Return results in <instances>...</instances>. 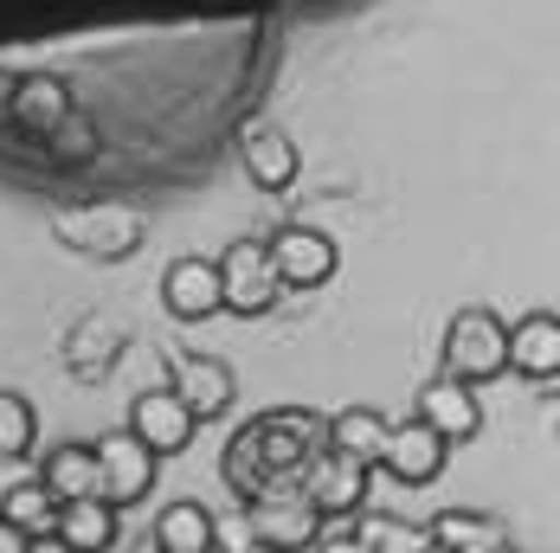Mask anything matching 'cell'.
<instances>
[{
  "label": "cell",
  "mask_w": 560,
  "mask_h": 553,
  "mask_svg": "<svg viewBox=\"0 0 560 553\" xmlns=\"http://www.w3.org/2000/svg\"><path fill=\"white\" fill-rule=\"evenodd\" d=\"M129 432L149 444L155 457H180V450L194 444V432H200V419H194L168 387H155V392H142V399L129 405Z\"/></svg>",
  "instance_id": "obj_12"
},
{
  "label": "cell",
  "mask_w": 560,
  "mask_h": 553,
  "mask_svg": "<svg viewBox=\"0 0 560 553\" xmlns=\"http://www.w3.org/2000/svg\"><path fill=\"white\" fill-rule=\"evenodd\" d=\"M122 341H129V334L116 329L110 316L91 309V316H78L71 334H65V367H71L84 387H97V380H110V367L122 361Z\"/></svg>",
  "instance_id": "obj_16"
},
{
  "label": "cell",
  "mask_w": 560,
  "mask_h": 553,
  "mask_svg": "<svg viewBox=\"0 0 560 553\" xmlns=\"http://www.w3.org/2000/svg\"><path fill=\"white\" fill-rule=\"evenodd\" d=\"M238 515H245V534H252V548L258 553H310L316 548V534H323V515L296 496V483H290V490H265V496H252Z\"/></svg>",
  "instance_id": "obj_3"
},
{
  "label": "cell",
  "mask_w": 560,
  "mask_h": 553,
  "mask_svg": "<svg viewBox=\"0 0 560 553\" xmlns=\"http://www.w3.org/2000/svg\"><path fill=\"white\" fill-rule=\"evenodd\" d=\"M122 508H110L104 496H78V502H58V521H52V541L65 553H110L116 548V521Z\"/></svg>",
  "instance_id": "obj_18"
},
{
  "label": "cell",
  "mask_w": 560,
  "mask_h": 553,
  "mask_svg": "<svg viewBox=\"0 0 560 553\" xmlns=\"http://www.w3.org/2000/svg\"><path fill=\"white\" fill-rule=\"evenodd\" d=\"M238 162H245V174H252V187H265V193L296 187V174H303L296 142H290L283 129H271V122H252V129L238 136Z\"/></svg>",
  "instance_id": "obj_17"
},
{
  "label": "cell",
  "mask_w": 560,
  "mask_h": 553,
  "mask_svg": "<svg viewBox=\"0 0 560 553\" xmlns=\"http://www.w3.org/2000/svg\"><path fill=\"white\" fill-rule=\"evenodd\" d=\"M310 553H368V548H361L354 534H316V548Z\"/></svg>",
  "instance_id": "obj_25"
},
{
  "label": "cell",
  "mask_w": 560,
  "mask_h": 553,
  "mask_svg": "<svg viewBox=\"0 0 560 553\" xmlns=\"http://www.w3.org/2000/svg\"><path fill=\"white\" fill-rule=\"evenodd\" d=\"M33 438H39V412H33V399L0 392V463H26V457H33Z\"/></svg>",
  "instance_id": "obj_24"
},
{
  "label": "cell",
  "mask_w": 560,
  "mask_h": 553,
  "mask_svg": "<svg viewBox=\"0 0 560 553\" xmlns=\"http://www.w3.org/2000/svg\"><path fill=\"white\" fill-rule=\"evenodd\" d=\"M419 419L439 432L445 444H464L483 432V399H477V387H464V380H425L419 387Z\"/></svg>",
  "instance_id": "obj_14"
},
{
  "label": "cell",
  "mask_w": 560,
  "mask_h": 553,
  "mask_svg": "<svg viewBox=\"0 0 560 553\" xmlns=\"http://www.w3.org/2000/svg\"><path fill=\"white\" fill-rule=\"evenodd\" d=\"M361 521L348 528L368 553H419L425 548V521H406V515H387V508H354Z\"/></svg>",
  "instance_id": "obj_23"
},
{
  "label": "cell",
  "mask_w": 560,
  "mask_h": 553,
  "mask_svg": "<svg viewBox=\"0 0 560 553\" xmlns=\"http://www.w3.org/2000/svg\"><path fill=\"white\" fill-rule=\"evenodd\" d=\"M91 457H97V496L110 502V508H129V502H142L155 490V450L136 438L129 425L104 432V438L91 444Z\"/></svg>",
  "instance_id": "obj_6"
},
{
  "label": "cell",
  "mask_w": 560,
  "mask_h": 553,
  "mask_svg": "<svg viewBox=\"0 0 560 553\" xmlns=\"http://www.w3.org/2000/svg\"><path fill=\"white\" fill-rule=\"evenodd\" d=\"M445 450L451 444L425 425V419H406V425H393L387 432V450H381V470H387L393 483H406V490H419V483H432L439 470H445Z\"/></svg>",
  "instance_id": "obj_11"
},
{
  "label": "cell",
  "mask_w": 560,
  "mask_h": 553,
  "mask_svg": "<svg viewBox=\"0 0 560 553\" xmlns=\"http://www.w3.org/2000/svg\"><path fill=\"white\" fill-rule=\"evenodd\" d=\"M368 463H354V457H341V450H316L303 470H296V496L310 502L323 521H341V515H354V508H368Z\"/></svg>",
  "instance_id": "obj_5"
},
{
  "label": "cell",
  "mask_w": 560,
  "mask_h": 553,
  "mask_svg": "<svg viewBox=\"0 0 560 553\" xmlns=\"http://www.w3.org/2000/svg\"><path fill=\"white\" fill-rule=\"evenodd\" d=\"M387 419L374 412V405H348V412H336L329 419V450H341V457H354V463H381V450H387Z\"/></svg>",
  "instance_id": "obj_20"
},
{
  "label": "cell",
  "mask_w": 560,
  "mask_h": 553,
  "mask_svg": "<svg viewBox=\"0 0 560 553\" xmlns=\"http://www.w3.org/2000/svg\"><path fill=\"white\" fill-rule=\"evenodd\" d=\"M52 238L91 264H122L129 251H142L149 220L129 207H78V213H52Z\"/></svg>",
  "instance_id": "obj_2"
},
{
  "label": "cell",
  "mask_w": 560,
  "mask_h": 553,
  "mask_svg": "<svg viewBox=\"0 0 560 553\" xmlns=\"http://www.w3.org/2000/svg\"><path fill=\"white\" fill-rule=\"evenodd\" d=\"M329 444V419L310 412V405H271L258 419H245L232 438H225L220 476L238 502L265 496V490H290L296 470Z\"/></svg>",
  "instance_id": "obj_1"
},
{
  "label": "cell",
  "mask_w": 560,
  "mask_h": 553,
  "mask_svg": "<svg viewBox=\"0 0 560 553\" xmlns=\"http://www.w3.org/2000/svg\"><path fill=\"white\" fill-rule=\"evenodd\" d=\"M0 553H33V541H26L13 521H0Z\"/></svg>",
  "instance_id": "obj_26"
},
{
  "label": "cell",
  "mask_w": 560,
  "mask_h": 553,
  "mask_svg": "<svg viewBox=\"0 0 560 553\" xmlns=\"http://www.w3.org/2000/svg\"><path fill=\"white\" fill-rule=\"evenodd\" d=\"M265 251H271V271H278L283 290H323L341 271L336 238L316 225H283L278 238H265Z\"/></svg>",
  "instance_id": "obj_8"
},
{
  "label": "cell",
  "mask_w": 560,
  "mask_h": 553,
  "mask_svg": "<svg viewBox=\"0 0 560 553\" xmlns=\"http://www.w3.org/2000/svg\"><path fill=\"white\" fill-rule=\"evenodd\" d=\"M168 392L207 425V419H225L232 412V399H238V374L225 367V361H213V354H174L168 361Z\"/></svg>",
  "instance_id": "obj_9"
},
{
  "label": "cell",
  "mask_w": 560,
  "mask_h": 553,
  "mask_svg": "<svg viewBox=\"0 0 560 553\" xmlns=\"http://www.w3.org/2000/svg\"><path fill=\"white\" fill-rule=\"evenodd\" d=\"M278 296H283V283H278V271H271L265 238H238V245H225V258H220V309H232V316H265Z\"/></svg>",
  "instance_id": "obj_7"
},
{
  "label": "cell",
  "mask_w": 560,
  "mask_h": 553,
  "mask_svg": "<svg viewBox=\"0 0 560 553\" xmlns=\"http://www.w3.org/2000/svg\"><path fill=\"white\" fill-rule=\"evenodd\" d=\"M490 553H522V548H509V541H503V548H490Z\"/></svg>",
  "instance_id": "obj_27"
},
{
  "label": "cell",
  "mask_w": 560,
  "mask_h": 553,
  "mask_svg": "<svg viewBox=\"0 0 560 553\" xmlns=\"http://www.w3.org/2000/svg\"><path fill=\"white\" fill-rule=\"evenodd\" d=\"M503 334L509 329L490 309H457L451 329H445V354H439L445 380H464V387L497 380V374H503Z\"/></svg>",
  "instance_id": "obj_4"
},
{
  "label": "cell",
  "mask_w": 560,
  "mask_h": 553,
  "mask_svg": "<svg viewBox=\"0 0 560 553\" xmlns=\"http://www.w3.org/2000/svg\"><path fill=\"white\" fill-rule=\"evenodd\" d=\"M155 553H213V515H207V502H168L155 515Z\"/></svg>",
  "instance_id": "obj_21"
},
{
  "label": "cell",
  "mask_w": 560,
  "mask_h": 553,
  "mask_svg": "<svg viewBox=\"0 0 560 553\" xmlns=\"http://www.w3.org/2000/svg\"><path fill=\"white\" fill-rule=\"evenodd\" d=\"M162 303L174 322H207L220 316V264L213 258H174L162 271Z\"/></svg>",
  "instance_id": "obj_15"
},
{
  "label": "cell",
  "mask_w": 560,
  "mask_h": 553,
  "mask_svg": "<svg viewBox=\"0 0 560 553\" xmlns=\"http://www.w3.org/2000/svg\"><path fill=\"white\" fill-rule=\"evenodd\" d=\"M39 483L52 490V502L97 496V457H91V444H58V450H46Z\"/></svg>",
  "instance_id": "obj_22"
},
{
  "label": "cell",
  "mask_w": 560,
  "mask_h": 553,
  "mask_svg": "<svg viewBox=\"0 0 560 553\" xmlns=\"http://www.w3.org/2000/svg\"><path fill=\"white\" fill-rule=\"evenodd\" d=\"M503 374H522L535 387H555L560 380V316L555 309H535L503 334Z\"/></svg>",
  "instance_id": "obj_10"
},
{
  "label": "cell",
  "mask_w": 560,
  "mask_h": 553,
  "mask_svg": "<svg viewBox=\"0 0 560 553\" xmlns=\"http://www.w3.org/2000/svg\"><path fill=\"white\" fill-rule=\"evenodd\" d=\"M0 521H13L26 541H52V521H58V502L52 490L39 483V470H13V463H0Z\"/></svg>",
  "instance_id": "obj_13"
},
{
  "label": "cell",
  "mask_w": 560,
  "mask_h": 553,
  "mask_svg": "<svg viewBox=\"0 0 560 553\" xmlns=\"http://www.w3.org/2000/svg\"><path fill=\"white\" fill-rule=\"evenodd\" d=\"M425 541L432 548H451V553H490L509 541V528L497 515H483V508H445V515L425 521Z\"/></svg>",
  "instance_id": "obj_19"
}]
</instances>
